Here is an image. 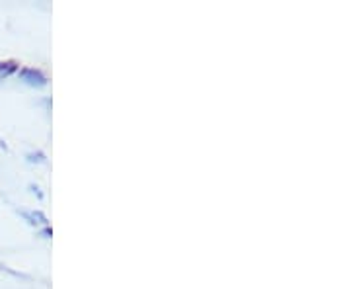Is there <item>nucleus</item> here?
I'll return each instance as SVG.
<instances>
[{
  "label": "nucleus",
  "mask_w": 351,
  "mask_h": 289,
  "mask_svg": "<svg viewBox=\"0 0 351 289\" xmlns=\"http://www.w3.org/2000/svg\"><path fill=\"white\" fill-rule=\"evenodd\" d=\"M20 80H24L25 84H29V86H43L47 82L45 75L38 69H32V67H24L20 71Z\"/></svg>",
  "instance_id": "f257e3e1"
},
{
  "label": "nucleus",
  "mask_w": 351,
  "mask_h": 289,
  "mask_svg": "<svg viewBox=\"0 0 351 289\" xmlns=\"http://www.w3.org/2000/svg\"><path fill=\"white\" fill-rule=\"evenodd\" d=\"M18 67H20V65L16 63V61H0V78L16 73V71H18Z\"/></svg>",
  "instance_id": "f03ea898"
}]
</instances>
